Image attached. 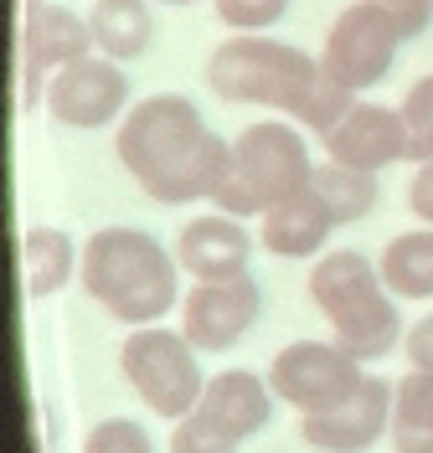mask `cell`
Instances as JSON below:
<instances>
[{"instance_id":"obj_26","label":"cell","mask_w":433,"mask_h":453,"mask_svg":"<svg viewBox=\"0 0 433 453\" xmlns=\"http://www.w3.org/2000/svg\"><path fill=\"white\" fill-rule=\"evenodd\" d=\"M243 443L228 438L222 427H212L202 412H186L181 423H171V453H237Z\"/></svg>"},{"instance_id":"obj_3","label":"cell","mask_w":433,"mask_h":453,"mask_svg":"<svg viewBox=\"0 0 433 453\" xmlns=\"http://www.w3.org/2000/svg\"><path fill=\"white\" fill-rule=\"evenodd\" d=\"M310 304L325 314L330 340L346 345L361 366L387 361L398 345L407 340L403 325V299L382 283L376 257H367L361 248H330L310 263Z\"/></svg>"},{"instance_id":"obj_18","label":"cell","mask_w":433,"mask_h":453,"mask_svg":"<svg viewBox=\"0 0 433 453\" xmlns=\"http://www.w3.org/2000/svg\"><path fill=\"white\" fill-rule=\"evenodd\" d=\"M88 27L98 52L129 67L155 47V0H93Z\"/></svg>"},{"instance_id":"obj_20","label":"cell","mask_w":433,"mask_h":453,"mask_svg":"<svg viewBox=\"0 0 433 453\" xmlns=\"http://www.w3.org/2000/svg\"><path fill=\"white\" fill-rule=\"evenodd\" d=\"M315 196L325 201V211L336 217V226H351V222H367L376 211L382 180H376V170H356L325 155L315 165Z\"/></svg>"},{"instance_id":"obj_25","label":"cell","mask_w":433,"mask_h":453,"mask_svg":"<svg viewBox=\"0 0 433 453\" xmlns=\"http://www.w3.org/2000/svg\"><path fill=\"white\" fill-rule=\"evenodd\" d=\"M83 453H155V438L135 418H98L88 427Z\"/></svg>"},{"instance_id":"obj_1","label":"cell","mask_w":433,"mask_h":453,"mask_svg":"<svg viewBox=\"0 0 433 453\" xmlns=\"http://www.w3.org/2000/svg\"><path fill=\"white\" fill-rule=\"evenodd\" d=\"M114 155L129 180L160 206L212 201L232 170V140L202 119L186 93H150L119 119Z\"/></svg>"},{"instance_id":"obj_27","label":"cell","mask_w":433,"mask_h":453,"mask_svg":"<svg viewBox=\"0 0 433 453\" xmlns=\"http://www.w3.org/2000/svg\"><path fill=\"white\" fill-rule=\"evenodd\" d=\"M376 5H382V11L407 31V42H413V36H423V31L433 27V0H376Z\"/></svg>"},{"instance_id":"obj_11","label":"cell","mask_w":433,"mask_h":453,"mask_svg":"<svg viewBox=\"0 0 433 453\" xmlns=\"http://www.w3.org/2000/svg\"><path fill=\"white\" fill-rule=\"evenodd\" d=\"M263 314V288L253 273L222 283H191L181 299V330L202 356H222L259 325Z\"/></svg>"},{"instance_id":"obj_13","label":"cell","mask_w":433,"mask_h":453,"mask_svg":"<svg viewBox=\"0 0 433 453\" xmlns=\"http://www.w3.org/2000/svg\"><path fill=\"white\" fill-rule=\"evenodd\" d=\"M253 248H259V232H248V222H237L228 211H202L175 232V257L191 283L243 279L253 263Z\"/></svg>"},{"instance_id":"obj_8","label":"cell","mask_w":433,"mask_h":453,"mask_svg":"<svg viewBox=\"0 0 433 453\" xmlns=\"http://www.w3.org/2000/svg\"><path fill=\"white\" fill-rule=\"evenodd\" d=\"M407 31L376 5V0H356L346 5L330 31H325V42H320V62H325V73H336L351 93H372L392 67H398V52H403Z\"/></svg>"},{"instance_id":"obj_15","label":"cell","mask_w":433,"mask_h":453,"mask_svg":"<svg viewBox=\"0 0 433 453\" xmlns=\"http://www.w3.org/2000/svg\"><path fill=\"white\" fill-rule=\"evenodd\" d=\"M274 407H279V396L268 387V376L259 371H217L212 381H206L202 402H197V412H202L212 427H222L228 438L237 443H248V438H259L268 418H274Z\"/></svg>"},{"instance_id":"obj_29","label":"cell","mask_w":433,"mask_h":453,"mask_svg":"<svg viewBox=\"0 0 433 453\" xmlns=\"http://www.w3.org/2000/svg\"><path fill=\"white\" fill-rule=\"evenodd\" d=\"M407 211L423 226H433V160L429 165H413V180H407Z\"/></svg>"},{"instance_id":"obj_24","label":"cell","mask_w":433,"mask_h":453,"mask_svg":"<svg viewBox=\"0 0 433 453\" xmlns=\"http://www.w3.org/2000/svg\"><path fill=\"white\" fill-rule=\"evenodd\" d=\"M212 11L228 31H274L284 27L294 0H212Z\"/></svg>"},{"instance_id":"obj_28","label":"cell","mask_w":433,"mask_h":453,"mask_svg":"<svg viewBox=\"0 0 433 453\" xmlns=\"http://www.w3.org/2000/svg\"><path fill=\"white\" fill-rule=\"evenodd\" d=\"M403 350H407V366L429 371V376H433V310L423 314V319H413V325H407Z\"/></svg>"},{"instance_id":"obj_2","label":"cell","mask_w":433,"mask_h":453,"mask_svg":"<svg viewBox=\"0 0 433 453\" xmlns=\"http://www.w3.org/2000/svg\"><path fill=\"white\" fill-rule=\"evenodd\" d=\"M83 294L124 330L166 325V314L181 310V257L144 226H98L83 242L78 268Z\"/></svg>"},{"instance_id":"obj_16","label":"cell","mask_w":433,"mask_h":453,"mask_svg":"<svg viewBox=\"0 0 433 453\" xmlns=\"http://www.w3.org/2000/svg\"><path fill=\"white\" fill-rule=\"evenodd\" d=\"M330 232H336V217L325 211V201L310 186V191L284 196L259 217V248L279 263H305V257L330 253Z\"/></svg>"},{"instance_id":"obj_22","label":"cell","mask_w":433,"mask_h":453,"mask_svg":"<svg viewBox=\"0 0 433 453\" xmlns=\"http://www.w3.org/2000/svg\"><path fill=\"white\" fill-rule=\"evenodd\" d=\"M320 67H325V62H320ZM356 98H361V93H351V88L341 83L336 73H320L315 93L305 98V109H299V119H294V124H299L305 134L325 140V134H330V129H336V124H341L351 109H356Z\"/></svg>"},{"instance_id":"obj_14","label":"cell","mask_w":433,"mask_h":453,"mask_svg":"<svg viewBox=\"0 0 433 453\" xmlns=\"http://www.w3.org/2000/svg\"><path fill=\"white\" fill-rule=\"evenodd\" d=\"M320 144H325L330 160L382 175L387 165H403L407 160V124H403V113H398V104L356 98V109H351Z\"/></svg>"},{"instance_id":"obj_10","label":"cell","mask_w":433,"mask_h":453,"mask_svg":"<svg viewBox=\"0 0 433 453\" xmlns=\"http://www.w3.org/2000/svg\"><path fill=\"white\" fill-rule=\"evenodd\" d=\"M135 109L129 104V73L124 62L104 52H88L78 62H67L52 73L47 83V113L58 129H73V134H88V129H109L124 113Z\"/></svg>"},{"instance_id":"obj_6","label":"cell","mask_w":433,"mask_h":453,"mask_svg":"<svg viewBox=\"0 0 433 453\" xmlns=\"http://www.w3.org/2000/svg\"><path fill=\"white\" fill-rule=\"evenodd\" d=\"M119 376L155 418H171V423L197 412L212 381L202 371V350L186 340V330H166V325H144L119 340Z\"/></svg>"},{"instance_id":"obj_12","label":"cell","mask_w":433,"mask_h":453,"mask_svg":"<svg viewBox=\"0 0 433 453\" xmlns=\"http://www.w3.org/2000/svg\"><path fill=\"white\" fill-rule=\"evenodd\" d=\"M387 433H392V381L382 376H367L341 407L299 418V438L315 453H367Z\"/></svg>"},{"instance_id":"obj_9","label":"cell","mask_w":433,"mask_h":453,"mask_svg":"<svg viewBox=\"0 0 433 453\" xmlns=\"http://www.w3.org/2000/svg\"><path fill=\"white\" fill-rule=\"evenodd\" d=\"M88 52H98L88 16H78L62 0H27L21 11V113L47 109L52 73Z\"/></svg>"},{"instance_id":"obj_23","label":"cell","mask_w":433,"mask_h":453,"mask_svg":"<svg viewBox=\"0 0 433 453\" xmlns=\"http://www.w3.org/2000/svg\"><path fill=\"white\" fill-rule=\"evenodd\" d=\"M398 113L407 124V165H429L433 160V73H423L407 88Z\"/></svg>"},{"instance_id":"obj_5","label":"cell","mask_w":433,"mask_h":453,"mask_svg":"<svg viewBox=\"0 0 433 453\" xmlns=\"http://www.w3.org/2000/svg\"><path fill=\"white\" fill-rule=\"evenodd\" d=\"M315 155L294 119H259L243 134H232V170L217 186L212 206L237 222H259L268 206L299 196L315 186Z\"/></svg>"},{"instance_id":"obj_17","label":"cell","mask_w":433,"mask_h":453,"mask_svg":"<svg viewBox=\"0 0 433 453\" xmlns=\"http://www.w3.org/2000/svg\"><path fill=\"white\" fill-rule=\"evenodd\" d=\"M78 268H83V248L73 242V232L47 226V222L21 232V279H27V294L36 304L58 299L62 288L78 279Z\"/></svg>"},{"instance_id":"obj_7","label":"cell","mask_w":433,"mask_h":453,"mask_svg":"<svg viewBox=\"0 0 433 453\" xmlns=\"http://www.w3.org/2000/svg\"><path fill=\"white\" fill-rule=\"evenodd\" d=\"M268 387L274 396L294 407L299 418H310V412H330V407H341L361 381H367V366L351 356L346 345H336V340H289L284 350L268 361Z\"/></svg>"},{"instance_id":"obj_19","label":"cell","mask_w":433,"mask_h":453,"mask_svg":"<svg viewBox=\"0 0 433 453\" xmlns=\"http://www.w3.org/2000/svg\"><path fill=\"white\" fill-rule=\"evenodd\" d=\"M382 283L398 299H433V226L398 232L382 253H376Z\"/></svg>"},{"instance_id":"obj_30","label":"cell","mask_w":433,"mask_h":453,"mask_svg":"<svg viewBox=\"0 0 433 453\" xmlns=\"http://www.w3.org/2000/svg\"><path fill=\"white\" fill-rule=\"evenodd\" d=\"M155 5H202V0H155Z\"/></svg>"},{"instance_id":"obj_21","label":"cell","mask_w":433,"mask_h":453,"mask_svg":"<svg viewBox=\"0 0 433 453\" xmlns=\"http://www.w3.org/2000/svg\"><path fill=\"white\" fill-rule=\"evenodd\" d=\"M392 453H433V376L413 371L392 381Z\"/></svg>"},{"instance_id":"obj_4","label":"cell","mask_w":433,"mask_h":453,"mask_svg":"<svg viewBox=\"0 0 433 453\" xmlns=\"http://www.w3.org/2000/svg\"><path fill=\"white\" fill-rule=\"evenodd\" d=\"M320 73V52H305L274 31H228L206 57V88L217 98L274 109L284 119H299Z\"/></svg>"}]
</instances>
